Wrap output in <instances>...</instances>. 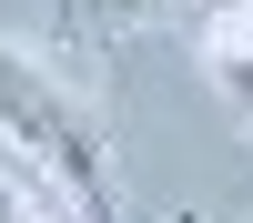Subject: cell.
I'll list each match as a JSON object with an SVG mask.
<instances>
[{
	"instance_id": "cell-2",
	"label": "cell",
	"mask_w": 253,
	"mask_h": 223,
	"mask_svg": "<svg viewBox=\"0 0 253 223\" xmlns=\"http://www.w3.org/2000/svg\"><path fill=\"white\" fill-rule=\"evenodd\" d=\"M203 61H213V81L233 91L243 132H253V31H243V10H213V31H203Z\"/></svg>"
},
{
	"instance_id": "cell-4",
	"label": "cell",
	"mask_w": 253,
	"mask_h": 223,
	"mask_svg": "<svg viewBox=\"0 0 253 223\" xmlns=\"http://www.w3.org/2000/svg\"><path fill=\"white\" fill-rule=\"evenodd\" d=\"M243 31H253V10H243Z\"/></svg>"
},
{
	"instance_id": "cell-1",
	"label": "cell",
	"mask_w": 253,
	"mask_h": 223,
	"mask_svg": "<svg viewBox=\"0 0 253 223\" xmlns=\"http://www.w3.org/2000/svg\"><path fill=\"white\" fill-rule=\"evenodd\" d=\"M0 132H10V152H31L41 173L81 203V223H112V193H122L112 182V142H101V112L71 81H51L20 51H0Z\"/></svg>"
},
{
	"instance_id": "cell-3",
	"label": "cell",
	"mask_w": 253,
	"mask_h": 223,
	"mask_svg": "<svg viewBox=\"0 0 253 223\" xmlns=\"http://www.w3.org/2000/svg\"><path fill=\"white\" fill-rule=\"evenodd\" d=\"M162 10H172V0H71V10H61V31L91 41V51H112L122 31H142V20H162Z\"/></svg>"
}]
</instances>
